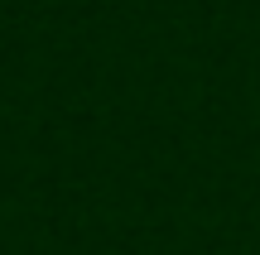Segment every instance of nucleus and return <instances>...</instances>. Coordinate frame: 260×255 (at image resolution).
Masks as SVG:
<instances>
[]
</instances>
